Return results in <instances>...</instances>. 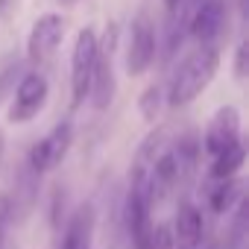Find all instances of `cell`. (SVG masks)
<instances>
[{"label":"cell","instance_id":"17","mask_svg":"<svg viewBox=\"0 0 249 249\" xmlns=\"http://www.w3.org/2000/svg\"><path fill=\"white\" fill-rule=\"evenodd\" d=\"M231 73H234V79H246V73H249V41H237L234 59H231Z\"/></svg>","mask_w":249,"mask_h":249},{"label":"cell","instance_id":"9","mask_svg":"<svg viewBox=\"0 0 249 249\" xmlns=\"http://www.w3.org/2000/svg\"><path fill=\"white\" fill-rule=\"evenodd\" d=\"M223 21H226V0H199L188 15V33L196 41L211 44L220 36Z\"/></svg>","mask_w":249,"mask_h":249},{"label":"cell","instance_id":"7","mask_svg":"<svg viewBox=\"0 0 249 249\" xmlns=\"http://www.w3.org/2000/svg\"><path fill=\"white\" fill-rule=\"evenodd\" d=\"M156 30L147 15H138L132 21L129 44H126V73L129 76H144L150 65L156 62Z\"/></svg>","mask_w":249,"mask_h":249},{"label":"cell","instance_id":"11","mask_svg":"<svg viewBox=\"0 0 249 249\" xmlns=\"http://www.w3.org/2000/svg\"><path fill=\"white\" fill-rule=\"evenodd\" d=\"M173 240L179 249H196L202 243V214L196 205L191 202H182L179 211H176V220H173Z\"/></svg>","mask_w":249,"mask_h":249},{"label":"cell","instance_id":"18","mask_svg":"<svg viewBox=\"0 0 249 249\" xmlns=\"http://www.w3.org/2000/svg\"><path fill=\"white\" fill-rule=\"evenodd\" d=\"M62 217H65V191L53 188V202H50V223H53V229L62 226Z\"/></svg>","mask_w":249,"mask_h":249},{"label":"cell","instance_id":"12","mask_svg":"<svg viewBox=\"0 0 249 249\" xmlns=\"http://www.w3.org/2000/svg\"><path fill=\"white\" fill-rule=\"evenodd\" d=\"M38 173L36 170H30V164H24V170H21V176H18V182H15V194L9 196V211H12V217L18 214V220H27L30 214H33V208H36V202H38Z\"/></svg>","mask_w":249,"mask_h":249},{"label":"cell","instance_id":"6","mask_svg":"<svg viewBox=\"0 0 249 249\" xmlns=\"http://www.w3.org/2000/svg\"><path fill=\"white\" fill-rule=\"evenodd\" d=\"M65 38V18L59 12H44L36 18L30 36H27V59L41 65L47 59H53V53L59 50Z\"/></svg>","mask_w":249,"mask_h":249},{"label":"cell","instance_id":"3","mask_svg":"<svg viewBox=\"0 0 249 249\" xmlns=\"http://www.w3.org/2000/svg\"><path fill=\"white\" fill-rule=\"evenodd\" d=\"M97 33L91 27L79 30L71 50V108H79L88 97L94 65H97Z\"/></svg>","mask_w":249,"mask_h":249},{"label":"cell","instance_id":"15","mask_svg":"<svg viewBox=\"0 0 249 249\" xmlns=\"http://www.w3.org/2000/svg\"><path fill=\"white\" fill-rule=\"evenodd\" d=\"M161 106H164V88H161L159 82L147 85V88L141 91V97H138V111H141V117H144L147 123H156L159 114H161Z\"/></svg>","mask_w":249,"mask_h":249},{"label":"cell","instance_id":"10","mask_svg":"<svg viewBox=\"0 0 249 249\" xmlns=\"http://www.w3.org/2000/svg\"><path fill=\"white\" fill-rule=\"evenodd\" d=\"M94 229H97V208L91 202H82L68 214L62 243L59 249H91L94 246Z\"/></svg>","mask_w":249,"mask_h":249},{"label":"cell","instance_id":"8","mask_svg":"<svg viewBox=\"0 0 249 249\" xmlns=\"http://www.w3.org/2000/svg\"><path fill=\"white\" fill-rule=\"evenodd\" d=\"M237 141H240V111L234 106H220L211 114L208 126H205L202 150L208 156H217V153H223L226 147H231Z\"/></svg>","mask_w":249,"mask_h":249},{"label":"cell","instance_id":"4","mask_svg":"<svg viewBox=\"0 0 249 249\" xmlns=\"http://www.w3.org/2000/svg\"><path fill=\"white\" fill-rule=\"evenodd\" d=\"M71 144H73V123H71V120L56 123V126L50 129V135H44V138L30 150V159H27L30 170H36V173L41 176V173L59 167V164L65 161Z\"/></svg>","mask_w":249,"mask_h":249},{"label":"cell","instance_id":"5","mask_svg":"<svg viewBox=\"0 0 249 249\" xmlns=\"http://www.w3.org/2000/svg\"><path fill=\"white\" fill-rule=\"evenodd\" d=\"M47 97H50V82L44 73L33 71L27 73L18 88H15V97H12V106H9V123H30L44 106H47Z\"/></svg>","mask_w":249,"mask_h":249},{"label":"cell","instance_id":"16","mask_svg":"<svg viewBox=\"0 0 249 249\" xmlns=\"http://www.w3.org/2000/svg\"><path fill=\"white\" fill-rule=\"evenodd\" d=\"M144 249H176V240H173V229L167 223H153L150 229V237H147V246Z\"/></svg>","mask_w":249,"mask_h":249},{"label":"cell","instance_id":"20","mask_svg":"<svg viewBox=\"0 0 249 249\" xmlns=\"http://www.w3.org/2000/svg\"><path fill=\"white\" fill-rule=\"evenodd\" d=\"M161 3H164L167 15H182L185 12V0H161Z\"/></svg>","mask_w":249,"mask_h":249},{"label":"cell","instance_id":"19","mask_svg":"<svg viewBox=\"0 0 249 249\" xmlns=\"http://www.w3.org/2000/svg\"><path fill=\"white\" fill-rule=\"evenodd\" d=\"M12 220V211H9V196L0 194V246H3V234H6V226Z\"/></svg>","mask_w":249,"mask_h":249},{"label":"cell","instance_id":"2","mask_svg":"<svg viewBox=\"0 0 249 249\" xmlns=\"http://www.w3.org/2000/svg\"><path fill=\"white\" fill-rule=\"evenodd\" d=\"M114 47H117V24H108L103 41H97V65H94V76H91V106L97 111H106L114 103V91H117V79H114Z\"/></svg>","mask_w":249,"mask_h":249},{"label":"cell","instance_id":"1","mask_svg":"<svg viewBox=\"0 0 249 249\" xmlns=\"http://www.w3.org/2000/svg\"><path fill=\"white\" fill-rule=\"evenodd\" d=\"M217 68H220V53H217L211 44H205V47H199L196 53H191V56L176 68V73H173V79H170L167 103H170V106H188V103H194V100L211 85Z\"/></svg>","mask_w":249,"mask_h":249},{"label":"cell","instance_id":"14","mask_svg":"<svg viewBox=\"0 0 249 249\" xmlns=\"http://www.w3.org/2000/svg\"><path fill=\"white\" fill-rule=\"evenodd\" d=\"M243 161H246V147H243V141H237V144H231V147H226L223 153L214 156V164H211L208 173H211V179H229V176L240 173Z\"/></svg>","mask_w":249,"mask_h":249},{"label":"cell","instance_id":"13","mask_svg":"<svg viewBox=\"0 0 249 249\" xmlns=\"http://www.w3.org/2000/svg\"><path fill=\"white\" fill-rule=\"evenodd\" d=\"M217 188L208 191V205L214 214H229L234 208V202L243 196V182L237 176H229V179H214Z\"/></svg>","mask_w":249,"mask_h":249},{"label":"cell","instance_id":"21","mask_svg":"<svg viewBox=\"0 0 249 249\" xmlns=\"http://www.w3.org/2000/svg\"><path fill=\"white\" fill-rule=\"evenodd\" d=\"M62 6H73V3H79V0H59Z\"/></svg>","mask_w":249,"mask_h":249}]
</instances>
